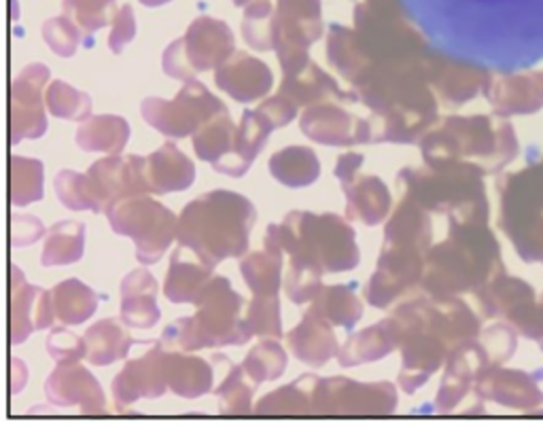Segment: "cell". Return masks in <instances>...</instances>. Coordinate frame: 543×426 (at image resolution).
<instances>
[{"label": "cell", "instance_id": "obj_1", "mask_svg": "<svg viewBox=\"0 0 543 426\" xmlns=\"http://www.w3.org/2000/svg\"><path fill=\"white\" fill-rule=\"evenodd\" d=\"M352 88L359 102L371 110L368 121L376 144L416 142L435 115L433 98L427 91L424 56L408 62H370Z\"/></svg>", "mask_w": 543, "mask_h": 426}, {"label": "cell", "instance_id": "obj_2", "mask_svg": "<svg viewBox=\"0 0 543 426\" xmlns=\"http://www.w3.org/2000/svg\"><path fill=\"white\" fill-rule=\"evenodd\" d=\"M257 221L251 200L234 192H211L183 208L176 223V240L192 248L204 264L242 257L248 251V235Z\"/></svg>", "mask_w": 543, "mask_h": 426}, {"label": "cell", "instance_id": "obj_3", "mask_svg": "<svg viewBox=\"0 0 543 426\" xmlns=\"http://www.w3.org/2000/svg\"><path fill=\"white\" fill-rule=\"evenodd\" d=\"M267 229L277 235L285 253H289V270L338 274L355 270L361 261L357 235L342 216L293 211Z\"/></svg>", "mask_w": 543, "mask_h": 426}, {"label": "cell", "instance_id": "obj_4", "mask_svg": "<svg viewBox=\"0 0 543 426\" xmlns=\"http://www.w3.org/2000/svg\"><path fill=\"white\" fill-rule=\"evenodd\" d=\"M384 320L403 357L399 386L412 395L440 367L446 352V338L454 336L448 325V310L435 301L410 299L397 306Z\"/></svg>", "mask_w": 543, "mask_h": 426}, {"label": "cell", "instance_id": "obj_5", "mask_svg": "<svg viewBox=\"0 0 543 426\" xmlns=\"http://www.w3.org/2000/svg\"><path fill=\"white\" fill-rule=\"evenodd\" d=\"M198 312L166 327L160 342L174 350H202L217 346H242L253 338L246 320L240 318L245 299L225 276H213L195 299Z\"/></svg>", "mask_w": 543, "mask_h": 426}, {"label": "cell", "instance_id": "obj_6", "mask_svg": "<svg viewBox=\"0 0 543 426\" xmlns=\"http://www.w3.org/2000/svg\"><path fill=\"white\" fill-rule=\"evenodd\" d=\"M352 17L359 47L371 64L418 60L427 51L399 0H361Z\"/></svg>", "mask_w": 543, "mask_h": 426}, {"label": "cell", "instance_id": "obj_7", "mask_svg": "<svg viewBox=\"0 0 543 426\" xmlns=\"http://www.w3.org/2000/svg\"><path fill=\"white\" fill-rule=\"evenodd\" d=\"M107 219L115 234L128 235L136 244V259L153 265L166 255L170 242L176 240L174 213L147 193L130 195L107 208Z\"/></svg>", "mask_w": 543, "mask_h": 426}, {"label": "cell", "instance_id": "obj_8", "mask_svg": "<svg viewBox=\"0 0 543 426\" xmlns=\"http://www.w3.org/2000/svg\"><path fill=\"white\" fill-rule=\"evenodd\" d=\"M225 110V104L198 78L185 81L174 100L145 98L141 104V113L149 126L170 139L193 136L204 123Z\"/></svg>", "mask_w": 543, "mask_h": 426}, {"label": "cell", "instance_id": "obj_9", "mask_svg": "<svg viewBox=\"0 0 543 426\" xmlns=\"http://www.w3.org/2000/svg\"><path fill=\"white\" fill-rule=\"evenodd\" d=\"M272 30V49L283 67V77L296 75L310 62V45L323 36L320 0H278Z\"/></svg>", "mask_w": 543, "mask_h": 426}, {"label": "cell", "instance_id": "obj_10", "mask_svg": "<svg viewBox=\"0 0 543 426\" xmlns=\"http://www.w3.org/2000/svg\"><path fill=\"white\" fill-rule=\"evenodd\" d=\"M395 408L397 390L391 382L318 378L312 392V414L317 416H389Z\"/></svg>", "mask_w": 543, "mask_h": 426}, {"label": "cell", "instance_id": "obj_11", "mask_svg": "<svg viewBox=\"0 0 543 426\" xmlns=\"http://www.w3.org/2000/svg\"><path fill=\"white\" fill-rule=\"evenodd\" d=\"M423 255L414 248L382 244L378 257L376 272L371 274L365 286V299L374 307H391L405 291L421 285L423 278Z\"/></svg>", "mask_w": 543, "mask_h": 426}, {"label": "cell", "instance_id": "obj_12", "mask_svg": "<svg viewBox=\"0 0 543 426\" xmlns=\"http://www.w3.org/2000/svg\"><path fill=\"white\" fill-rule=\"evenodd\" d=\"M49 81L45 64H28L11 85L9 136L11 144L26 139H41L47 130L43 109V88Z\"/></svg>", "mask_w": 543, "mask_h": 426}, {"label": "cell", "instance_id": "obj_13", "mask_svg": "<svg viewBox=\"0 0 543 426\" xmlns=\"http://www.w3.org/2000/svg\"><path fill=\"white\" fill-rule=\"evenodd\" d=\"M299 128L310 140L327 147H355L371 142V128L368 119H359L349 110L336 104H314L304 110Z\"/></svg>", "mask_w": 543, "mask_h": 426}, {"label": "cell", "instance_id": "obj_14", "mask_svg": "<svg viewBox=\"0 0 543 426\" xmlns=\"http://www.w3.org/2000/svg\"><path fill=\"white\" fill-rule=\"evenodd\" d=\"M56 310L51 293L41 286L28 285L19 267H11V312L9 336L13 344H24L32 331L49 329Z\"/></svg>", "mask_w": 543, "mask_h": 426}, {"label": "cell", "instance_id": "obj_15", "mask_svg": "<svg viewBox=\"0 0 543 426\" xmlns=\"http://www.w3.org/2000/svg\"><path fill=\"white\" fill-rule=\"evenodd\" d=\"M45 392L57 408H78L81 414L100 416L107 408L100 382L78 363H57L45 382Z\"/></svg>", "mask_w": 543, "mask_h": 426}, {"label": "cell", "instance_id": "obj_16", "mask_svg": "<svg viewBox=\"0 0 543 426\" xmlns=\"http://www.w3.org/2000/svg\"><path fill=\"white\" fill-rule=\"evenodd\" d=\"M88 176L104 208H109L121 198H130V195L149 193L145 181V157L141 155L102 157V160L91 163Z\"/></svg>", "mask_w": 543, "mask_h": 426}, {"label": "cell", "instance_id": "obj_17", "mask_svg": "<svg viewBox=\"0 0 543 426\" xmlns=\"http://www.w3.org/2000/svg\"><path fill=\"white\" fill-rule=\"evenodd\" d=\"M183 41H185L187 60L195 75L224 67L235 51L230 26L208 16L195 17Z\"/></svg>", "mask_w": 543, "mask_h": 426}, {"label": "cell", "instance_id": "obj_18", "mask_svg": "<svg viewBox=\"0 0 543 426\" xmlns=\"http://www.w3.org/2000/svg\"><path fill=\"white\" fill-rule=\"evenodd\" d=\"M168 390L162 369V348L155 344L147 355L128 360L113 379V401L117 410L128 408L139 399H157Z\"/></svg>", "mask_w": 543, "mask_h": 426}, {"label": "cell", "instance_id": "obj_19", "mask_svg": "<svg viewBox=\"0 0 543 426\" xmlns=\"http://www.w3.org/2000/svg\"><path fill=\"white\" fill-rule=\"evenodd\" d=\"M214 83L235 102H253L272 89L274 77L266 62L248 56L246 51H234V56L214 72Z\"/></svg>", "mask_w": 543, "mask_h": 426}, {"label": "cell", "instance_id": "obj_20", "mask_svg": "<svg viewBox=\"0 0 543 426\" xmlns=\"http://www.w3.org/2000/svg\"><path fill=\"white\" fill-rule=\"evenodd\" d=\"M272 130H274L272 123L267 121L257 109L245 110V113H242L240 126L235 130L232 151L224 157V160L213 163V168L221 174L234 176V179L245 176L248 172V168H251V163L255 161V157H257L261 153V149L266 147L267 136H270Z\"/></svg>", "mask_w": 543, "mask_h": 426}, {"label": "cell", "instance_id": "obj_21", "mask_svg": "<svg viewBox=\"0 0 543 426\" xmlns=\"http://www.w3.org/2000/svg\"><path fill=\"white\" fill-rule=\"evenodd\" d=\"M280 94L289 96L298 107H314V104H323L327 100L338 102H359L357 91H346L338 85L336 78L327 75L318 64L308 62L302 70L296 75H285L280 83Z\"/></svg>", "mask_w": 543, "mask_h": 426}, {"label": "cell", "instance_id": "obj_22", "mask_svg": "<svg viewBox=\"0 0 543 426\" xmlns=\"http://www.w3.org/2000/svg\"><path fill=\"white\" fill-rule=\"evenodd\" d=\"M293 357L310 367H323L338 355V338L333 327L317 310L308 307L302 323L287 336Z\"/></svg>", "mask_w": 543, "mask_h": 426}, {"label": "cell", "instance_id": "obj_23", "mask_svg": "<svg viewBox=\"0 0 543 426\" xmlns=\"http://www.w3.org/2000/svg\"><path fill=\"white\" fill-rule=\"evenodd\" d=\"M162 369L166 378L168 389L176 397L183 399H198L213 390V367L204 358L183 355L181 350L166 348L162 342Z\"/></svg>", "mask_w": 543, "mask_h": 426}, {"label": "cell", "instance_id": "obj_24", "mask_svg": "<svg viewBox=\"0 0 543 426\" xmlns=\"http://www.w3.org/2000/svg\"><path fill=\"white\" fill-rule=\"evenodd\" d=\"M195 179L193 161L172 142L162 144L155 153L145 157V181L149 193L185 192Z\"/></svg>", "mask_w": 543, "mask_h": 426}, {"label": "cell", "instance_id": "obj_25", "mask_svg": "<svg viewBox=\"0 0 543 426\" xmlns=\"http://www.w3.org/2000/svg\"><path fill=\"white\" fill-rule=\"evenodd\" d=\"M213 265H208L192 248L179 246L170 257L163 295L172 304H195L202 288L213 278Z\"/></svg>", "mask_w": 543, "mask_h": 426}, {"label": "cell", "instance_id": "obj_26", "mask_svg": "<svg viewBox=\"0 0 543 426\" xmlns=\"http://www.w3.org/2000/svg\"><path fill=\"white\" fill-rule=\"evenodd\" d=\"M342 189L346 195V219L361 221L368 227L387 219L391 213V193L378 176L357 174Z\"/></svg>", "mask_w": 543, "mask_h": 426}, {"label": "cell", "instance_id": "obj_27", "mask_svg": "<svg viewBox=\"0 0 543 426\" xmlns=\"http://www.w3.org/2000/svg\"><path fill=\"white\" fill-rule=\"evenodd\" d=\"M157 283L147 270L130 272L121 283V320L136 329H151L160 320Z\"/></svg>", "mask_w": 543, "mask_h": 426}, {"label": "cell", "instance_id": "obj_28", "mask_svg": "<svg viewBox=\"0 0 543 426\" xmlns=\"http://www.w3.org/2000/svg\"><path fill=\"white\" fill-rule=\"evenodd\" d=\"M283 246L270 229L266 232V248L251 253L240 261V272L255 297H272L278 295L280 274H283Z\"/></svg>", "mask_w": 543, "mask_h": 426}, {"label": "cell", "instance_id": "obj_29", "mask_svg": "<svg viewBox=\"0 0 543 426\" xmlns=\"http://www.w3.org/2000/svg\"><path fill=\"white\" fill-rule=\"evenodd\" d=\"M431 242L429 216L424 208L402 193V200L384 227V244L414 248L424 253Z\"/></svg>", "mask_w": 543, "mask_h": 426}, {"label": "cell", "instance_id": "obj_30", "mask_svg": "<svg viewBox=\"0 0 543 426\" xmlns=\"http://www.w3.org/2000/svg\"><path fill=\"white\" fill-rule=\"evenodd\" d=\"M130 139V123L117 115L88 117L77 130V144L89 153L120 155Z\"/></svg>", "mask_w": 543, "mask_h": 426}, {"label": "cell", "instance_id": "obj_31", "mask_svg": "<svg viewBox=\"0 0 543 426\" xmlns=\"http://www.w3.org/2000/svg\"><path fill=\"white\" fill-rule=\"evenodd\" d=\"M121 323L115 318H104L89 327L85 333V344H88V360L91 365L104 367L128 357L134 339Z\"/></svg>", "mask_w": 543, "mask_h": 426}, {"label": "cell", "instance_id": "obj_32", "mask_svg": "<svg viewBox=\"0 0 543 426\" xmlns=\"http://www.w3.org/2000/svg\"><path fill=\"white\" fill-rule=\"evenodd\" d=\"M395 339H392L387 320L368 329L355 333L346 339L344 346H339L336 358L342 367H357L363 363H374L395 350Z\"/></svg>", "mask_w": 543, "mask_h": 426}, {"label": "cell", "instance_id": "obj_33", "mask_svg": "<svg viewBox=\"0 0 543 426\" xmlns=\"http://www.w3.org/2000/svg\"><path fill=\"white\" fill-rule=\"evenodd\" d=\"M267 168L274 179L291 189L308 187L320 174L318 157L308 147H287L277 151L267 161Z\"/></svg>", "mask_w": 543, "mask_h": 426}, {"label": "cell", "instance_id": "obj_34", "mask_svg": "<svg viewBox=\"0 0 543 426\" xmlns=\"http://www.w3.org/2000/svg\"><path fill=\"white\" fill-rule=\"evenodd\" d=\"M318 378L302 376L296 382L280 386L278 390L270 395L261 397L259 403L255 405V414L257 416H304L312 414V392L317 386Z\"/></svg>", "mask_w": 543, "mask_h": 426}, {"label": "cell", "instance_id": "obj_35", "mask_svg": "<svg viewBox=\"0 0 543 426\" xmlns=\"http://www.w3.org/2000/svg\"><path fill=\"white\" fill-rule=\"evenodd\" d=\"M327 60L350 85H355L357 78L370 67L368 56L359 47L357 32L339 24L329 26V35H327Z\"/></svg>", "mask_w": 543, "mask_h": 426}, {"label": "cell", "instance_id": "obj_36", "mask_svg": "<svg viewBox=\"0 0 543 426\" xmlns=\"http://www.w3.org/2000/svg\"><path fill=\"white\" fill-rule=\"evenodd\" d=\"M312 310L325 317L331 325L350 331L363 317V306L359 301L352 285L320 286L317 297L312 299Z\"/></svg>", "mask_w": 543, "mask_h": 426}, {"label": "cell", "instance_id": "obj_37", "mask_svg": "<svg viewBox=\"0 0 543 426\" xmlns=\"http://www.w3.org/2000/svg\"><path fill=\"white\" fill-rule=\"evenodd\" d=\"M51 299H54L56 317L64 325H81L96 312L100 295L81 280L70 278L51 291Z\"/></svg>", "mask_w": 543, "mask_h": 426}, {"label": "cell", "instance_id": "obj_38", "mask_svg": "<svg viewBox=\"0 0 543 426\" xmlns=\"http://www.w3.org/2000/svg\"><path fill=\"white\" fill-rule=\"evenodd\" d=\"M456 6H463V13L467 19H475V16H486V19H495L493 16H501L503 22H518L522 30L527 32V19L539 22L543 19V0H450Z\"/></svg>", "mask_w": 543, "mask_h": 426}, {"label": "cell", "instance_id": "obj_39", "mask_svg": "<svg viewBox=\"0 0 543 426\" xmlns=\"http://www.w3.org/2000/svg\"><path fill=\"white\" fill-rule=\"evenodd\" d=\"M85 225L78 221H60L51 227L45 240L41 264L45 267L70 265L83 257Z\"/></svg>", "mask_w": 543, "mask_h": 426}, {"label": "cell", "instance_id": "obj_40", "mask_svg": "<svg viewBox=\"0 0 543 426\" xmlns=\"http://www.w3.org/2000/svg\"><path fill=\"white\" fill-rule=\"evenodd\" d=\"M257 382L248 376L242 365H227L225 378L221 379L214 395L219 399V411L225 416H246L253 410V395Z\"/></svg>", "mask_w": 543, "mask_h": 426}, {"label": "cell", "instance_id": "obj_41", "mask_svg": "<svg viewBox=\"0 0 543 426\" xmlns=\"http://www.w3.org/2000/svg\"><path fill=\"white\" fill-rule=\"evenodd\" d=\"M11 204L28 206L43 198V161L11 155L9 160Z\"/></svg>", "mask_w": 543, "mask_h": 426}, {"label": "cell", "instance_id": "obj_42", "mask_svg": "<svg viewBox=\"0 0 543 426\" xmlns=\"http://www.w3.org/2000/svg\"><path fill=\"white\" fill-rule=\"evenodd\" d=\"M235 128L230 113H221L204 123L198 132L193 134V149L202 161L217 163L230 153L235 139Z\"/></svg>", "mask_w": 543, "mask_h": 426}, {"label": "cell", "instance_id": "obj_43", "mask_svg": "<svg viewBox=\"0 0 543 426\" xmlns=\"http://www.w3.org/2000/svg\"><path fill=\"white\" fill-rule=\"evenodd\" d=\"M57 200L62 206L70 211H89V213H104L107 208L98 198L94 185H91L88 174H78L75 170H62L54 181Z\"/></svg>", "mask_w": 543, "mask_h": 426}, {"label": "cell", "instance_id": "obj_44", "mask_svg": "<svg viewBox=\"0 0 543 426\" xmlns=\"http://www.w3.org/2000/svg\"><path fill=\"white\" fill-rule=\"evenodd\" d=\"M242 367H245L248 376H251L255 382H270V379H278L287 369V352L283 346L274 339H266V342H259L255 348H251L246 358L242 360Z\"/></svg>", "mask_w": 543, "mask_h": 426}, {"label": "cell", "instance_id": "obj_45", "mask_svg": "<svg viewBox=\"0 0 543 426\" xmlns=\"http://www.w3.org/2000/svg\"><path fill=\"white\" fill-rule=\"evenodd\" d=\"M45 104H47L49 113L60 119L85 121L91 117V98L64 81H54L49 85Z\"/></svg>", "mask_w": 543, "mask_h": 426}, {"label": "cell", "instance_id": "obj_46", "mask_svg": "<svg viewBox=\"0 0 543 426\" xmlns=\"http://www.w3.org/2000/svg\"><path fill=\"white\" fill-rule=\"evenodd\" d=\"M274 6L270 0H255L246 6L242 19V35L245 41L257 51H267L274 45Z\"/></svg>", "mask_w": 543, "mask_h": 426}, {"label": "cell", "instance_id": "obj_47", "mask_svg": "<svg viewBox=\"0 0 543 426\" xmlns=\"http://www.w3.org/2000/svg\"><path fill=\"white\" fill-rule=\"evenodd\" d=\"M64 11L78 28L94 35L96 30L113 22L120 9L115 6V0H64Z\"/></svg>", "mask_w": 543, "mask_h": 426}, {"label": "cell", "instance_id": "obj_48", "mask_svg": "<svg viewBox=\"0 0 543 426\" xmlns=\"http://www.w3.org/2000/svg\"><path fill=\"white\" fill-rule=\"evenodd\" d=\"M245 320L253 336L259 338H283V320H280V301L278 295L272 297H255L246 307Z\"/></svg>", "mask_w": 543, "mask_h": 426}, {"label": "cell", "instance_id": "obj_49", "mask_svg": "<svg viewBox=\"0 0 543 426\" xmlns=\"http://www.w3.org/2000/svg\"><path fill=\"white\" fill-rule=\"evenodd\" d=\"M43 38L49 45L51 51H56L62 57H73L78 45V30L70 17H51L43 24Z\"/></svg>", "mask_w": 543, "mask_h": 426}, {"label": "cell", "instance_id": "obj_50", "mask_svg": "<svg viewBox=\"0 0 543 426\" xmlns=\"http://www.w3.org/2000/svg\"><path fill=\"white\" fill-rule=\"evenodd\" d=\"M47 350L56 363H78V360L88 357V344L85 338L81 339L75 333H68L62 327L51 329L47 338Z\"/></svg>", "mask_w": 543, "mask_h": 426}, {"label": "cell", "instance_id": "obj_51", "mask_svg": "<svg viewBox=\"0 0 543 426\" xmlns=\"http://www.w3.org/2000/svg\"><path fill=\"white\" fill-rule=\"evenodd\" d=\"M298 109L299 107L291 100L289 96L280 94V91H278L277 96L267 98L266 102H261L257 110L266 117L267 121L272 123L274 130H277V128L289 126V123L298 117Z\"/></svg>", "mask_w": 543, "mask_h": 426}, {"label": "cell", "instance_id": "obj_52", "mask_svg": "<svg viewBox=\"0 0 543 426\" xmlns=\"http://www.w3.org/2000/svg\"><path fill=\"white\" fill-rule=\"evenodd\" d=\"M163 72L172 78H181V81H193L195 70L192 68V64L187 60V51H185V41L183 38H176L174 43H170L166 51H163Z\"/></svg>", "mask_w": 543, "mask_h": 426}, {"label": "cell", "instance_id": "obj_53", "mask_svg": "<svg viewBox=\"0 0 543 426\" xmlns=\"http://www.w3.org/2000/svg\"><path fill=\"white\" fill-rule=\"evenodd\" d=\"M136 36V19L130 5H123L113 19V32L109 36V47L113 54H121L123 47Z\"/></svg>", "mask_w": 543, "mask_h": 426}, {"label": "cell", "instance_id": "obj_54", "mask_svg": "<svg viewBox=\"0 0 543 426\" xmlns=\"http://www.w3.org/2000/svg\"><path fill=\"white\" fill-rule=\"evenodd\" d=\"M45 225L41 219L32 214H17L11 221V242L13 246L35 244L38 238H43Z\"/></svg>", "mask_w": 543, "mask_h": 426}, {"label": "cell", "instance_id": "obj_55", "mask_svg": "<svg viewBox=\"0 0 543 426\" xmlns=\"http://www.w3.org/2000/svg\"><path fill=\"white\" fill-rule=\"evenodd\" d=\"M365 157L361 153H344L338 157L336 161V170H333V174H336V179L346 185V182H350L355 176L359 174V170H361V163H363Z\"/></svg>", "mask_w": 543, "mask_h": 426}, {"label": "cell", "instance_id": "obj_56", "mask_svg": "<svg viewBox=\"0 0 543 426\" xmlns=\"http://www.w3.org/2000/svg\"><path fill=\"white\" fill-rule=\"evenodd\" d=\"M139 3L145 5V6H162V5L170 3V0H139Z\"/></svg>", "mask_w": 543, "mask_h": 426}, {"label": "cell", "instance_id": "obj_57", "mask_svg": "<svg viewBox=\"0 0 543 426\" xmlns=\"http://www.w3.org/2000/svg\"><path fill=\"white\" fill-rule=\"evenodd\" d=\"M232 3H234L235 6H245V5H248V3H255V0H232Z\"/></svg>", "mask_w": 543, "mask_h": 426}]
</instances>
